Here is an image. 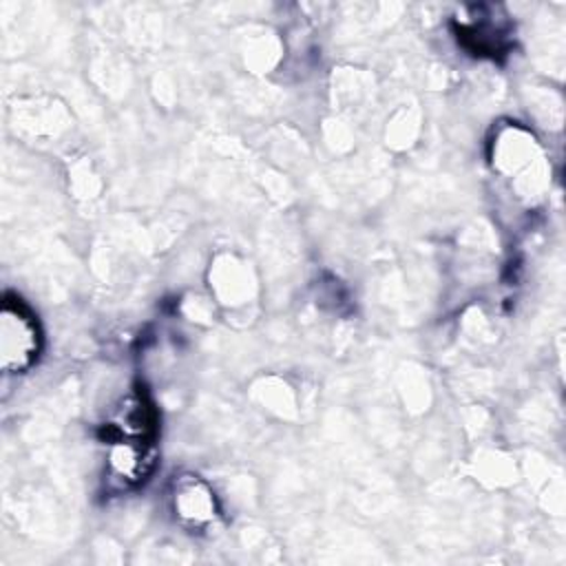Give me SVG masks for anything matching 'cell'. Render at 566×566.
Instances as JSON below:
<instances>
[{"label":"cell","instance_id":"1","mask_svg":"<svg viewBox=\"0 0 566 566\" xmlns=\"http://www.w3.org/2000/svg\"><path fill=\"white\" fill-rule=\"evenodd\" d=\"M111 471L124 484H139L153 469L157 413L144 391L128 394L102 429Z\"/></svg>","mask_w":566,"mask_h":566},{"label":"cell","instance_id":"2","mask_svg":"<svg viewBox=\"0 0 566 566\" xmlns=\"http://www.w3.org/2000/svg\"><path fill=\"white\" fill-rule=\"evenodd\" d=\"M42 334L33 312L18 298L4 296L0 312V358L4 371H27L40 354Z\"/></svg>","mask_w":566,"mask_h":566}]
</instances>
